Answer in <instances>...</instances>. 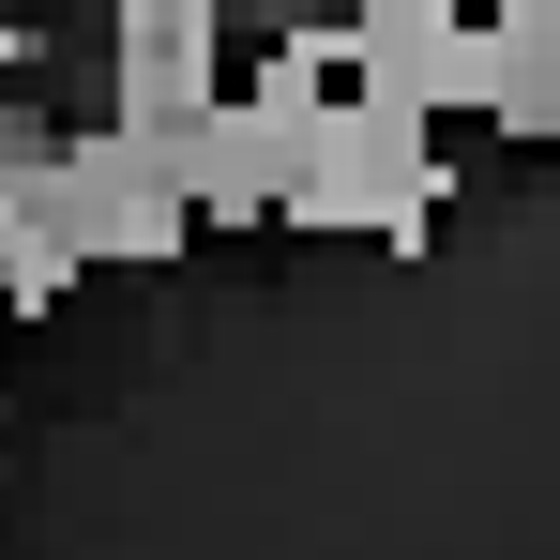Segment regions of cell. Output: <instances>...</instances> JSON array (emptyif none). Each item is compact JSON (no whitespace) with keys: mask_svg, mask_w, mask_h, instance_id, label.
Returning <instances> with one entry per match:
<instances>
[{"mask_svg":"<svg viewBox=\"0 0 560 560\" xmlns=\"http://www.w3.org/2000/svg\"><path fill=\"white\" fill-rule=\"evenodd\" d=\"M273 212H303V228H364V243L409 258V243L455 212V152H440L424 106H378V92H349V77H318L303 137H288V197H273Z\"/></svg>","mask_w":560,"mask_h":560,"instance_id":"1","label":"cell"},{"mask_svg":"<svg viewBox=\"0 0 560 560\" xmlns=\"http://www.w3.org/2000/svg\"><path fill=\"white\" fill-rule=\"evenodd\" d=\"M31 197H46V228H61L77 273H167L197 243L183 183H167V137H137V121H61Z\"/></svg>","mask_w":560,"mask_h":560,"instance_id":"2","label":"cell"},{"mask_svg":"<svg viewBox=\"0 0 560 560\" xmlns=\"http://www.w3.org/2000/svg\"><path fill=\"white\" fill-rule=\"evenodd\" d=\"M212 92H228V0H106V106L92 121L183 137Z\"/></svg>","mask_w":560,"mask_h":560,"instance_id":"3","label":"cell"},{"mask_svg":"<svg viewBox=\"0 0 560 560\" xmlns=\"http://www.w3.org/2000/svg\"><path fill=\"white\" fill-rule=\"evenodd\" d=\"M318 46H334V77L378 106H469V15L455 0H349V15H318Z\"/></svg>","mask_w":560,"mask_h":560,"instance_id":"4","label":"cell"},{"mask_svg":"<svg viewBox=\"0 0 560 560\" xmlns=\"http://www.w3.org/2000/svg\"><path fill=\"white\" fill-rule=\"evenodd\" d=\"M469 106H485L515 152L560 137V0H500V15H469Z\"/></svg>","mask_w":560,"mask_h":560,"instance_id":"5","label":"cell"}]
</instances>
